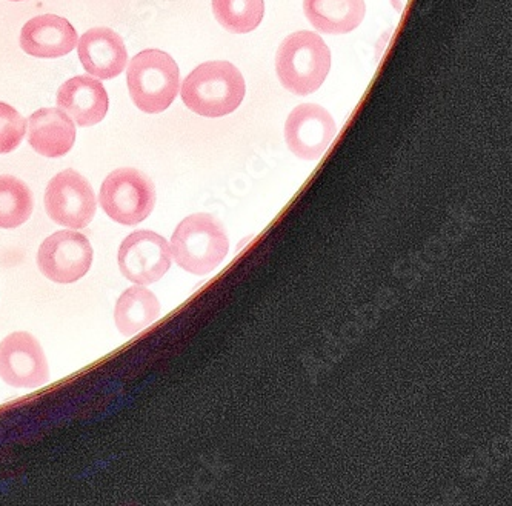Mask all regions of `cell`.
<instances>
[{"label": "cell", "mask_w": 512, "mask_h": 506, "mask_svg": "<svg viewBox=\"0 0 512 506\" xmlns=\"http://www.w3.org/2000/svg\"><path fill=\"white\" fill-rule=\"evenodd\" d=\"M247 93L242 73L230 62H205L183 80V104L203 117L234 113Z\"/></svg>", "instance_id": "cell-1"}, {"label": "cell", "mask_w": 512, "mask_h": 506, "mask_svg": "<svg viewBox=\"0 0 512 506\" xmlns=\"http://www.w3.org/2000/svg\"><path fill=\"white\" fill-rule=\"evenodd\" d=\"M277 76L286 90L308 96L322 87L331 68V51L319 34L299 31L285 37L276 57Z\"/></svg>", "instance_id": "cell-2"}, {"label": "cell", "mask_w": 512, "mask_h": 506, "mask_svg": "<svg viewBox=\"0 0 512 506\" xmlns=\"http://www.w3.org/2000/svg\"><path fill=\"white\" fill-rule=\"evenodd\" d=\"M230 251V239L222 222L211 214L183 219L171 240V254L182 270L205 276L216 270Z\"/></svg>", "instance_id": "cell-3"}, {"label": "cell", "mask_w": 512, "mask_h": 506, "mask_svg": "<svg viewBox=\"0 0 512 506\" xmlns=\"http://www.w3.org/2000/svg\"><path fill=\"white\" fill-rule=\"evenodd\" d=\"M128 90L134 105L147 114L168 110L179 93V67L162 50H145L130 60Z\"/></svg>", "instance_id": "cell-4"}, {"label": "cell", "mask_w": 512, "mask_h": 506, "mask_svg": "<svg viewBox=\"0 0 512 506\" xmlns=\"http://www.w3.org/2000/svg\"><path fill=\"white\" fill-rule=\"evenodd\" d=\"M102 210L117 224H140L153 213L156 188L153 180L136 168H119L105 179L100 188Z\"/></svg>", "instance_id": "cell-5"}, {"label": "cell", "mask_w": 512, "mask_h": 506, "mask_svg": "<svg viewBox=\"0 0 512 506\" xmlns=\"http://www.w3.org/2000/svg\"><path fill=\"white\" fill-rule=\"evenodd\" d=\"M93 187L82 174L65 170L54 176L45 191V210L51 220L62 227H88L96 214Z\"/></svg>", "instance_id": "cell-6"}, {"label": "cell", "mask_w": 512, "mask_h": 506, "mask_svg": "<svg viewBox=\"0 0 512 506\" xmlns=\"http://www.w3.org/2000/svg\"><path fill=\"white\" fill-rule=\"evenodd\" d=\"M93 247L84 234L57 231L40 245L37 267L56 283H74L90 271Z\"/></svg>", "instance_id": "cell-7"}, {"label": "cell", "mask_w": 512, "mask_h": 506, "mask_svg": "<svg viewBox=\"0 0 512 506\" xmlns=\"http://www.w3.org/2000/svg\"><path fill=\"white\" fill-rule=\"evenodd\" d=\"M0 379L14 388L42 387L50 379L47 357L31 334L19 331L0 342Z\"/></svg>", "instance_id": "cell-8"}, {"label": "cell", "mask_w": 512, "mask_h": 506, "mask_svg": "<svg viewBox=\"0 0 512 506\" xmlns=\"http://www.w3.org/2000/svg\"><path fill=\"white\" fill-rule=\"evenodd\" d=\"M171 260L170 244L153 231H136L120 245V271L137 285H150L162 279L170 270Z\"/></svg>", "instance_id": "cell-9"}, {"label": "cell", "mask_w": 512, "mask_h": 506, "mask_svg": "<svg viewBox=\"0 0 512 506\" xmlns=\"http://www.w3.org/2000/svg\"><path fill=\"white\" fill-rule=\"evenodd\" d=\"M336 133L333 116L320 105H299L285 124L286 144L303 160L319 159L330 147Z\"/></svg>", "instance_id": "cell-10"}, {"label": "cell", "mask_w": 512, "mask_h": 506, "mask_svg": "<svg viewBox=\"0 0 512 506\" xmlns=\"http://www.w3.org/2000/svg\"><path fill=\"white\" fill-rule=\"evenodd\" d=\"M76 28L64 17L42 14L28 20L20 33V48L40 59H57L67 56L76 48Z\"/></svg>", "instance_id": "cell-11"}, {"label": "cell", "mask_w": 512, "mask_h": 506, "mask_svg": "<svg viewBox=\"0 0 512 506\" xmlns=\"http://www.w3.org/2000/svg\"><path fill=\"white\" fill-rule=\"evenodd\" d=\"M77 53L85 71L100 80L114 79L128 65L124 39L111 28L88 30L80 37Z\"/></svg>", "instance_id": "cell-12"}, {"label": "cell", "mask_w": 512, "mask_h": 506, "mask_svg": "<svg viewBox=\"0 0 512 506\" xmlns=\"http://www.w3.org/2000/svg\"><path fill=\"white\" fill-rule=\"evenodd\" d=\"M57 107L79 127H93L108 113V93L100 80L76 76L57 91Z\"/></svg>", "instance_id": "cell-13"}, {"label": "cell", "mask_w": 512, "mask_h": 506, "mask_svg": "<svg viewBox=\"0 0 512 506\" xmlns=\"http://www.w3.org/2000/svg\"><path fill=\"white\" fill-rule=\"evenodd\" d=\"M28 142L40 156L57 159L74 147L76 124L59 108H40L28 119Z\"/></svg>", "instance_id": "cell-14"}, {"label": "cell", "mask_w": 512, "mask_h": 506, "mask_svg": "<svg viewBox=\"0 0 512 506\" xmlns=\"http://www.w3.org/2000/svg\"><path fill=\"white\" fill-rule=\"evenodd\" d=\"M303 10L322 33L346 34L362 24L366 8L363 0H303Z\"/></svg>", "instance_id": "cell-15"}, {"label": "cell", "mask_w": 512, "mask_h": 506, "mask_svg": "<svg viewBox=\"0 0 512 506\" xmlns=\"http://www.w3.org/2000/svg\"><path fill=\"white\" fill-rule=\"evenodd\" d=\"M160 303L153 291L131 287L119 297L114 310L116 327L124 336L131 337L150 327L159 319Z\"/></svg>", "instance_id": "cell-16"}, {"label": "cell", "mask_w": 512, "mask_h": 506, "mask_svg": "<svg viewBox=\"0 0 512 506\" xmlns=\"http://www.w3.org/2000/svg\"><path fill=\"white\" fill-rule=\"evenodd\" d=\"M33 193L14 176H0V228L13 230L33 214Z\"/></svg>", "instance_id": "cell-17"}, {"label": "cell", "mask_w": 512, "mask_h": 506, "mask_svg": "<svg viewBox=\"0 0 512 506\" xmlns=\"http://www.w3.org/2000/svg\"><path fill=\"white\" fill-rule=\"evenodd\" d=\"M213 11L219 24L234 34L256 30L263 19V0H213Z\"/></svg>", "instance_id": "cell-18"}, {"label": "cell", "mask_w": 512, "mask_h": 506, "mask_svg": "<svg viewBox=\"0 0 512 506\" xmlns=\"http://www.w3.org/2000/svg\"><path fill=\"white\" fill-rule=\"evenodd\" d=\"M27 133V120L11 105L0 102V154L19 148Z\"/></svg>", "instance_id": "cell-19"}, {"label": "cell", "mask_w": 512, "mask_h": 506, "mask_svg": "<svg viewBox=\"0 0 512 506\" xmlns=\"http://www.w3.org/2000/svg\"><path fill=\"white\" fill-rule=\"evenodd\" d=\"M406 2H408V0H391V4H393V7L396 8L399 13L405 10Z\"/></svg>", "instance_id": "cell-20"}, {"label": "cell", "mask_w": 512, "mask_h": 506, "mask_svg": "<svg viewBox=\"0 0 512 506\" xmlns=\"http://www.w3.org/2000/svg\"><path fill=\"white\" fill-rule=\"evenodd\" d=\"M13 2H22V0H13Z\"/></svg>", "instance_id": "cell-21"}]
</instances>
